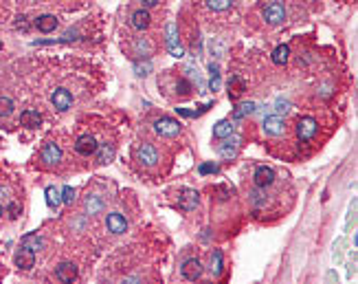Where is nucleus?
<instances>
[{
	"label": "nucleus",
	"mask_w": 358,
	"mask_h": 284,
	"mask_svg": "<svg viewBox=\"0 0 358 284\" xmlns=\"http://www.w3.org/2000/svg\"><path fill=\"white\" fill-rule=\"evenodd\" d=\"M44 199H47V205L51 207V210H58V207L62 205V192L55 190V187L51 185V187L44 190Z\"/></svg>",
	"instance_id": "nucleus-21"
},
{
	"label": "nucleus",
	"mask_w": 358,
	"mask_h": 284,
	"mask_svg": "<svg viewBox=\"0 0 358 284\" xmlns=\"http://www.w3.org/2000/svg\"><path fill=\"white\" fill-rule=\"evenodd\" d=\"M165 42H167L170 55H174V58H182V55H185V49H182V44H180L178 29L174 22H167V27H165Z\"/></svg>",
	"instance_id": "nucleus-1"
},
{
	"label": "nucleus",
	"mask_w": 358,
	"mask_h": 284,
	"mask_svg": "<svg viewBox=\"0 0 358 284\" xmlns=\"http://www.w3.org/2000/svg\"><path fill=\"white\" fill-rule=\"evenodd\" d=\"M154 130H156V135L172 139V137L180 135L182 124H180V121H176V119H172V117H161V119H158L156 124H154Z\"/></svg>",
	"instance_id": "nucleus-2"
},
{
	"label": "nucleus",
	"mask_w": 358,
	"mask_h": 284,
	"mask_svg": "<svg viewBox=\"0 0 358 284\" xmlns=\"http://www.w3.org/2000/svg\"><path fill=\"white\" fill-rule=\"evenodd\" d=\"M16 27H18V29H22V31H27V18L20 16V18L16 20Z\"/></svg>",
	"instance_id": "nucleus-41"
},
{
	"label": "nucleus",
	"mask_w": 358,
	"mask_h": 284,
	"mask_svg": "<svg viewBox=\"0 0 358 284\" xmlns=\"http://www.w3.org/2000/svg\"><path fill=\"white\" fill-rule=\"evenodd\" d=\"M264 133L270 135V137H279L286 133V121L284 117H279V115H270V117L264 119Z\"/></svg>",
	"instance_id": "nucleus-6"
},
{
	"label": "nucleus",
	"mask_w": 358,
	"mask_h": 284,
	"mask_svg": "<svg viewBox=\"0 0 358 284\" xmlns=\"http://www.w3.org/2000/svg\"><path fill=\"white\" fill-rule=\"evenodd\" d=\"M86 212H88L90 216H95V214H101V212H104V201H101L99 196L90 194L88 199H86Z\"/></svg>",
	"instance_id": "nucleus-23"
},
{
	"label": "nucleus",
	"mask_w": 358,
	"mask_h": 284,
	"mask_svg": "<svg viewBox=\"0 0 358 284\" xmlns=\"http://www.w3.org/2000/svg\"><path fill=\"white\" fill-rule=\"evenodd\" d=\"M55 278L60 282H73L77 278V267L73 262H62L58 269H55Z\"/></svg>",
	"instance_id": "nucleus-15"
},
{
	"label": "nucleus",
	"mask_w": 358,
	"mask_h": 284,
	"mask_svg": "<svg viewBox=\"0 0 358 284\" xmlns=\"http://www.w3.org/2000/svg\"><path fill=\"white\" fill-rule=\"evenodd\" d=\"M218 194H220V196H218L220 201H227L229 196H231V190H229V187H224V185H220V187H218Z\"/></svg>",
	"instance_id": "nucleus-36"
},
{
	"label": "nucleus",
	"mask_w": 358,
	"mask_h": 284,
	"mask_svg": "<svg viewBox=\"0 0 358 284\" xmlns=\"http://www.w3.org/2000/svg\"><path fill=\"white\" fill-rule=\"evenodd\" d=\"M44 165H58L62 161V148L58 143H47L42 148V154H40Z\"/></svg>",
	"instance_id": "nucleus-10"
},
{
	"label": "nucleus",
	"mask_w": 358,
	"mask_h": 284,
	"mask_svg": "<svg viewBox=\"0 0 358 284\" xmlns=\"http://www.w3.org/2000/svg\"><path fill=\"white\" fill-rule=\"evenodd\" d=\"M222 271H224V260H222V251L216 249L211 253V273L216 278L222 276Z\"/></svg>",
	"instance_id": "nucleus-24"
},
{
	"label": "nucleus",
	"mask_w": 358,
	"mask_h": 284,
	"mask_svg": "<svg viewBox=\"0 0 358 284\" xmlns=\"http://www.w3.org/2000/svg\"><path fill=\"white\" fill-rule=\"evenodd\" d=\"M238 143H239L238 139H227L224 143H220V148H218L220 156H222V159H227V161L235 159V156H238Z\"/></svg>",
	"instance_id": "nucleus-17"
},
{
	"label": "nucleus",
	"mask_w": 358,
	"mask_h": 284,
	"mask_svg": "<svg viewBox=\"0 0 358 284\" xmlns=\"http://www.w3.org/2000/svg\"><path fill=\"white\" fill-rule=\"evenodd\" d=\"M204 4L209 9H213V11H227L233 4V0H204Z\"/></svg>",
	"instance_id": "nucleus-28"
},
{
	"label": "nucleus",
	"mask_w": 358,
	"mask_h": 284,
	"mask_svg": "<svg viewBox=\"0 0 358 284\" xmlns=\"http://www.w3.org/2000/svg\"><path fill=\"white\" fill-rule=\"evenodd\" d=\"M316 130H319V124L314 117H301L297 121V137L301 141H310L316 135Z\"/></svg>",
	"instance_id": "nucleus-3"
},
{
	"label": "nucleus",
	"mask_w": 358,
	"mask_h": 284,
	"mask_svg": "<svg viewBox=\"0 0 358 284\" xmlns=\"http://www.w3.org/2000/svg\"><path fill=\"white\" fill-rule=\"evenodd\" d=\"M189 90H191V84L187 82L185 77H180L176 82V93H180V95H189Z\"/></svg>",
	"instance_id": "nucleus-34"
},
{
	"label": "nucleus",
	"mask_w": 358,
	"mask_h": 284,
	"mask_svg": "<svg viewBox=\"0 0 358 284\" xmlns=\"http://www.w3.org/2000/svg\"><path fill=\"white\" fill-rule=\"evenodd\" d=\"M250 201H253L255 205H262V203H266V196L259 190H255V192H250Z\"/></svg>",
	"instance_id": "nucleus-35"
},
{
	"label": "nucleus",
	"mask_w": 358,
	"mask_h": 284,
	"mask_svg": "<svg viewBox=\"0 0 358 284\" xmlns=\"http://www.w3.org/2000/svg\"><path fill=\"white\" fill-rule=\"evenodd\" d=\"M209 86H211V90H218L220 88V75H211V82H209Z\"/></svg>",
	"instance_id": "nucleus-38"
},
{
	"label": "nucleus",
	"mask_w": 358,
	"mask_h": 284,
	"mask_svg": "<svg viewBox=\"0 0 358 284\" xmlns=\"http://www.w3.org/2000/svg\"><path fill=\"white\" fill-rule=\"evenodd\" d=\"M136 51H139L143 58H147V55L152 53V44L147 42V40H136Z\"/></svg>",
	"instance_id": "nucleus-32"
},
{
	"label": "nucleus",
	"mask_w": 358,
	"mask_h": 284,
	"mask_svg": "<svg viewBox=\"0 0 358 284\" xmlns=\"http://www.w3.org/2000/svg\"><path fill=\"white\" fill-rule=\"evenodd\" d=\"M150 71H152V62H150V60H145V62H134V73L139 75V77L150 75Z\"/></svg>",
	"instance_id": "nucleus-29"
},
{
	"label": "nucleus",
	"mask_w": 358,
	"mask_h": 284,
	"mask_svg": "<svg viewBox=\"0 0 358 284\" xmlns=\"http://www.w3.org/2000/svg\"><path fill=\"white\" fill-rule=\"evenodd\" d=\"M73 201H75V190L70 185H66L62 190V203H66V205H73Z\"/></svg>",
	"instance_id": "nucleus-33"
},
{
	"label": "nucleus",
	"mask_w": 358,
	"mask_h": 284,
	"mask_svg": "<svg viewBox=\"0 0 358 284\" xmlns=\"http://www.w3.org/2000/svg\"><path fill=\"white\" fill-rule=\"evenodd\" d=\"M13 262H16V267L22 269V271H31L35 265V251H31L29 247H20L18 253L13 256Z\"/></svg>",
	"instance_id": "nucleus-5"
},
{
	"label": "nucleus",
	"mask_w": 358,
	"mask_h": 284,
	"mask_svg": "<svg viewBox=\"0 0 358 284\" xmlns=\"http://www.w3.org/2000/svg\"><path fill=\"white\" fill-rule=\"evenodd\" d=\"M139 161L143 165H147V167H152V165H156V161H158V152L156 148L152 143H141L139 145Z\"/></svg>",
	"instance_id": "nucleus-13"
},
{
	"label": "nucleus",
	"mask_w": 358,
	"mask_h": 284,
	"mask_svg": "<svg viewBox=\"0 0 358 284\" xmlns=\"http://www.w3.org/2000/svg\"><path fill=\"white\" fill-rule=\"evenodd\" d=\"M264 20L268 24H281L286 20V9L281 2H270L268 7L264 9Z\"/></svg>",
	"instance_id": "nucleus-7"
},
{
	"label": "nucleus",
	"mask_w": 358,
	"mask_h": 284,
	"mask_svg": "<svg viewBox=\"0 0 358 284\" xmlns=\"http://www.w3.org/2000/svg\"><path fill=\"white\" fill-rule=\"evenodd\" d=\"M51 104H53V108H58L60 113H66V110L73 106V95L66 88H55L53 95H51Z\"/></svg>",
	"instance_id": "nucleus-4"
},
{
	"label": "nucleus",
	"mask_w": 358,
	"mask_h": 284,
	"mask_svg": "<svg viewBox=\"0 0 358 284\" xmlns=\"http://www.w3.org/2000/svg\"><path fill=\"white\" fill-rule=\"evenodd\" d=\"M277 106H279L277 113H288V110H290V104H288V101H277Z\"/></svg>",
	"instance_id": "nucleus-40"
},
{
	"label": "nucleus",
	"mask_w": 358,
	"mask_h": 284,
	"mask_svg": "<svg viewBox=\"0 0 358 284\" xmlns=\"http://www.w3.org/2000/svg\"><path fill=\"white\" fill-rule=\"evenodd\" d=\"M178 115H182V117H196V113L193 110H187V108H176Z\"/></svg>",
	"instance_id": "nucleus-39"
},
{
	"label": "nucleus",
	"mask_w": 358,
	"mask_h": 284,
	"mask_svg": "<svg viewBox=\"0 0 358 284\" xmlns=\"http://www.w3.org/2000/svg\"><path fill=\"white\" fill-rule=\"evenodd\" d=\"M97 163H110L112 159H115V145H110V143H104L101 148H97Z\"/></svg>",
	"instance_id": "nucleus-22"
},
{
	"label": "nucleus",
	"mask_w": 358,
	"mask_h": 284,
	"mask_svg": "<svg viewBox=\"0 0 358 284\" xmlns=\"http://www.w3.org/2000/svg\"><path fill=\"white\" fill-rule=\"evenodd\" d=\"M97 141H95V137L93 135H81L77 141H75V152L81 156H90V154H95L97 152Z\"/></svg>",
	"instance_id": "nucleus-9"
},
{
	"label": "nucleus",
	"mask_w": 358,
	"mask_h": 284,
	"mask_svg": "<svg viewBox=\"0 0 358 284\" xmlns=\"http://www.w3.org/2000/svg\"><path fill=\"white\" fill-rule=\"evenodd\" d=\"M0 216H2V207H0Z\"/></svg>",
	"instance_id": "nucleus-44"
},
{
	"label": "nucleus",
	"mask_w": 358,
	"mask_h": 284,
	"mask_svg": "<svg viewBox=\"0 0 358 284\" xmlns=\"http://www.w3.org/2000/svg\"><path fill=\"white\" fill-rule=\"evenodd\" d=\"M288 58H290V49H288V44H279L277 49L273 51V62L275 64H286L288 62Z\"/></svg>",
	"instance_id": "nucleus-26"
},
{
	"label": "nucleus",
	"mask_w": 358,
	"mask_h": 284,
	"mask_svg": "<svg viewBox=\"0 0 358 284\" xmlns=\"http://www.w3.org/2000/svg\"><path fill=\"white\" fill-rule=\"evenodd\" d=\"M22 247H29L31 251H40L44 247V240L38 234H27L22 238Z\"/></svg>",
	"instance_id": "nucleus-25"
},
{
	"label": "nucleus",
	"mask_w": 358,
	"mask_h": 284,
	"mask_svg": "<svg viewBox=\"0 0 358 284\" xmlns=\"http://www.w3.org/2000/svg\"><path fill=\"white\" fill-rule=\"evenodd\" d=\"M106 227H108V231L110 234H125V229H127V222H125V218L119 214V212H112V214L106 216Z\"/></svg>",
	"instance_id": "nucleus-11"
},
{
	"label": "nucleus",
	"mask_w": 358,
	"mask_h": 284,
	"mask_svg": "<svg viewBox=\"0 0 358 284\" xmlns=\"http://www.w3.org/2000/svg\"><path fill=\"white\" fill-rule=\"evenodd\" d=\"M198 172H200L202 176H207V174H218L220 167H218V163H202L200 167H198Z\"/></svg>",
	"instance_id": "nucleus-31"
},
{
	"label": "nucleus",
	"mask_w": 358,
	"mask_h": 284,
	"mask_svg": "<svg viewBox=\"0 0 358 284\" xmlns=\"http://www.w3.org/2000/svg\"><path fill=\"white\" fill-rule=\"evenodd\" d=\"M250 113H255V101H244L233 110V119H244Z\"/></svg>",
	"instance_id": "nucleus-27"
},
{
	"label": "nucleus",
	"mask_w": 358,
	"mask_h": 284,
	"mask_svg": "<svg viewBox=\"0 0 358 284\" xmlns=\"http://www.w3.org/2000/svg\"><path fill=\"white\" fill-rule=\"evenodd\" d=\"M198 201H200V194H198L196 190H191V187L182 190V192H180V196H178V205H180L185 212L196 210V207H198Z\"/></svg>",
	"instance_id": "nucleus-12"
},
{
	"label": "nucleus",
	"mask_w": 358,
	"mask_h": 284,
	"mask_svg": "<svg viewBox=\"0 0 358 284\" xmlns=\"http://www.w3.org/2000/svg\"><path fill=\"white\" fill-rule=\"evenodd\" d=\"M141 2H143V9H147V7H156L161 0H141Z\"/></svg>",
	"instance_id": "nucleus-42"
},
{
	"label": "nucleus",
	"mask_w": 358,
	"mask_h": 284,
	"mask_svg": "<svg viewBox=\"0 0 358 284\" xmlns=\"http://www.w3.org/2000/svg\"><path fill=\"white\" fill-rule=\"evenodd\" d=\"M35 27H38L42 33H51V31H55V27H58V18L51 16V13H44V16H40L35 20Z\"/></svg>",
	"instance_id": "nucleus-20"
},
{
	"label": "nucleus",
	"mask_w": 358,
	"mask_h": 284,
	"mask_svg": "<svg viewBox=\"0 0 358 284\" xmlns=\"http://www.w3.org/2000/svg\"><path fill=\"white\" fill-rule=\"evenodd\" d=\"M20 124L24 126V128H38L40 124H42V115L38 113V110H22V115H20Z\"/></svg>",
	"instance_id": "nucleus-16"
},
{
	"label": "nucleus",
	"mask_w": 358,
	"mask_h": 284,
	"mask_svg": "<svg viewBox=\"0 0 358 284\" xmlns=\"http://www.w3.org/2000/svg\"><path fill=\"white\" fill-rule=\"evenodd\" d=\"M18 214H20V205H18V203H11V205H9V216L18 218Z\"/></svg>",
	"instance_id": "nucleus-37"
},
{
	"label": "nucleus",
	"mask_w": 358,
	"mask_h": 284,
	"mask_svg": "<svg viewBox=\"0 0 358 284\" xmlns=\"http://www.w3.org/2000/svg\"><path fill=\"white\" fill-rule=\"evenodd\" d=\"M209 73H211V75H220V67H218V64H211V67H209Z\"/></svg>",
	"instance_id": "nucleus-43"
},
{
	"label": "nucleus",
	"mask_w": 358,
	"mask_h": 284,
	"mask_svg": "<svg viewBox=\"0 0 358 284\" xmlns=\"http://www.w3.org/2000/svg\"><path fill=\"white\" fill-rule=\"evenodd\" d=\"M180 271H182V278H185V280L196 282V280H200V278H202L204 267H202V262L198 260V258H191V260H187L185 265H182Z\"/></svg>",
	"instance_id": "nucleus-8"
},
{
	"label": "nucleus",
	"mask_w": 358,
	"mask_h": 284,
	"mask_svg": "<svg viewBox=\"0 0 358 284\" xmlns=\"http://www.w3.org/2000/svg\"><path fill=\"white\" fill-rule=\"evenodd\" d=\"M275 183V170L268 165H259L255 170V185L257 187H268Z\"/></svg>",
	"instance_id": "nucleus-14"
},
{
	"label": "nucleus",
	"mask_w": 358,
	"mask_h": 284,
	"mask_svg": "<svg viewBox=\"0 0 358 284\" xmlns=\"http://www.w3.org/2000/svg\"><path fill=\"white\" fill-rule=\"evenodd\" d=\"M150 13H147V9H136L134 13H132V27L143 31V29L150 27Z\"/></svg>",
	"instance_id": "nucleus-19"
},
{
	"label": "nucleus",
	"mask_w": 358,
	"mask_h": 284,
	"mask_svg": "<svg viewBox=\"0 0 358 284\" xmlns=\"http://www.w3.org/2000/svg\"><path fill=\"white\" fill-rule=\"evenodd\" d=\"M233 130H235L233 121L222 119V121H218V124L213 126V137H216V139H227V137L233 135Z\"/></svg>",
	"instance_id": "nucleus-18"
},
{
	"label": "nucleus",
	"mask_w": 358,
	"mask_h": 284,
	"mask_svg": "<svg viewBox=\"0 0 358 284\" xmlns=\"http://www.w3.org/2000/svg\"><path fill=\"white\" fill-rule=\"evenodd\" d=\"M13 113V101L9 97H0V117H9Z\"/></svg>",
	"instance_id": "nucleus-30"
}]
</instances>
